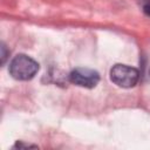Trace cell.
Wrapping results in <instances>:
<instances>
[{
	"mask_svg": "<svg viewBox=\"0 0 150 150\" xmlns=\"http://www.w3.org/2000/svg\"><path fill=\"white\" fill-rule=\"evenodd\" d=\"M139 79V71L127 64H115L110 69V80L121 88L134 87Z\"/></svg>",
	"mask_w": 150,
	"mask_h": 150,
	"instance_id": "cell-2",
	"label": "cell"
},
{
	"mask_svg": "<svg viewBox=\"0 0 150 150\" xmlns=\"http://www.w3.org/2000/svg\"><path fill=\"white\" fill-rule=\"evenodd\" d=\"M39 70V63L28 55L19 54L9 63V74L19 81L33 79Z\"/></svg>",
	"mask_w": 150,
	"mask_h": 150,
	"instance_id": "cell-1",
	"label": "cell"
},
{
	"mask_svg": "<svg viewBox=\"0 0 150 150\" xmlns=\"http://www.w3.org/2000/svg\"><path fill=\"white\" fill-rule=\"evenodd\" d=\"M69 81L83 88H94L100 82V74L90 68H75L69 74Z\"/></svg>",
	"mask_w": 150,
	"mask_h": 150,
	"instance_id": "cell-3",
	"label": "cell"
},
{
	"mask_svg": "<svg viewBox=\"0 0 150 150\" xmlns=\"http://www.w3.org/2000/svg\"><path fill=\"white\" fill-rule=\"evenodd\" d=\"M149 74H150V70H149Z\"/></svg>",
	"mask_w": 150,
	"mask_h": 150,
	"instance_id": "cell-7",
	"label": "cell"
},
{
	"mask_svg": "<svg viewBox=\"0 0 150 150\" xmlns=\"http://www.w3.org/2000/svg\"><path fill=\"white\" fill-rule=\"evenodd\" d=\"M13 148H14V149H15V148H19V149H21V148H38V146H36V145H29V144H23L22 142H18V143H16V144H15V145H14Z\"/></svg>",
	"mask_w": 150,
	"mask_h": 150,
	"instance_id": "cell-5",
	"label": "cell"
},
{
	"mask_svg": "<svg viewBox=\"0 0 150 150\" xmlns=\"http://www.w3.org/2000/svg\"><path fill=\"white\" fill-rule=\"evenodd\" d=\"M143 11H144V13H145L146 15L150 16V0H146V1L144 2V5H143Z\"/></svg>",
	"mask_w": 150,
	"mask_h": 150,
	"instance_id": "cell-6",
	"label": "cell"
},
{
	"mask_svg": "<svg viewBox=\"0 0 150 150\" xmlns=\"http://www.w3.org/2000/svg\"><path fill=\"white\" fill-rule=\"evenodd\" d=\"M1 59H2V64L5 63L6 59H7V52H6V46L4 43H1Z\"/></svg>",
	"mask_w": 150,
	"mask_h": 150,
	"instance_id": "cell-4",
	"label": "cell"
}]
</instances>
